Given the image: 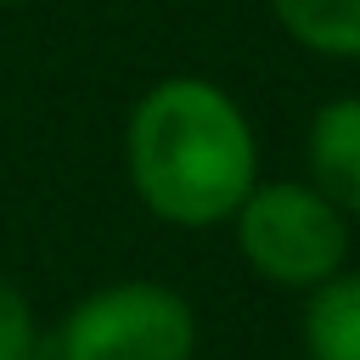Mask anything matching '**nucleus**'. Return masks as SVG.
Wrapping results in <instances>:
<instances>
[{
  "label": "nucleus",
  "mask_w": 360,
  "mask_h": 360,
  "mask_svg": "<svg viewBox=\"0 0 360 360\" xmlns=\"http://www.w3.org/2000/svg\"><path fill=\"white\" fill-rule=\"evenodd\" d=\"M124 169L152 219L208 231L231 225L259 186V135L231 90L197 73H169L129 107Z\"/></svg>",
  "instance_id": "obj_1"
},
{
  "label": "nucleus",
  "mask_w": 360,
  "mask_h": 360,
  "mask_svg": "<svg viewBox=\"0 0 360 360\" xmlns=\"http://www.w3.org/2000/svg\"><path fill=\"white\" fill-rule=\"evenodd\" d=\"M242 264L287 292H309L349 264V214L309 180H259L231 214Z\"/></svg>",
  "instance_id": "obj_2"
},
{
  "label": "nucleus",
  "mask_w": 360,
  "mask_h": 360,
  "mask_svg": "<svg viewBox=\"0 0 360 360\" xmlns=\"http://www.w3.org/2000/svg\"><path fill=\"white\" fill-rule=\"evenodd\" d=\"M51 360H197V309L152 276L90 287L62 315Z\"/></svg>",
  "instance_id": "obj_3"
},
{
  "label": "nucleus",
  "mask_w": 360,
  "mask_h": 360,
  "mask_svg": "<svg viewBox=\"0 0 360 360\" xmlns=\"http://www.w3.org/2000/svg\"><path fill=\"white\" fill-rule=\"evenodd\" d=\"M304 158H309V186L326 202H338L349 219H360V90L326 96L309 112Z\"/></svg>",
  "instance_id": "obj_4"
},
{
  "label": "nucleus",
  "mask_w": 360,
  "mask_h": 360,
  "mask_svg": "<svg viewBox=\"0 0 360 360\" xmlns=\"http://www.w3.org/2000/svg\"><path fill=\"white\" fill-rule=\"evenodd\" d=\"M304 354L360 360V270H338L304 292Z\"/></svg>",
  "instance_id": "obj_5"
},
{
  "label": "nucleus",
  "mask_w": 360,
  "mask_h": 360,
  "mask_svg": "<svg viewBox=\"0 0 360 360\" xmlns=\"http://www.w3.org/2000/svg\"><path fill=\"white\" fill-rule=\"evenodd\" d=\"M270 17L292 45L360 62V0H270Z\"/></svg>",
  "instance_id": "obj_6"
},
{
  "label": "nucleus",
  "mask_w": 360,
  "mask_h": 360,
  "mask_svg": "<svg viewBox=\"0 0 360 360\" xmlns=\"http://www.w3.org/2000/svg\"><path fill=\"white\" fill-rule=\"evenodd\" d=\"M0 360H39V321L34 304L11 276H0Z\"/></svg>",
  "instance_id": "obj_7"
},
{
  "label": "nucleus",
  "mask_w": 360,
  "mask_h": 360,
  "mask_svg": "<svg viewBox=\"0 0 360 360\" xmlns=\"http://www.w3.org/2000/svg\"><path fill=\"white\" fill-rule=\"evenodd\" d=\"M0 6H17V0H0Z\"/></svg>",
  "instance_id": "obj_8"
}]
</instances>
